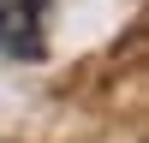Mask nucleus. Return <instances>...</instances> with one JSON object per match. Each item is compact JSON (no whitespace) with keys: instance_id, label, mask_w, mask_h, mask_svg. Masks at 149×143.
Segmentation results:
<instances>
[{"instance_id":"f257e3e1","label":"nucleus","mask_w":149,"mask_h":143,"mask_svg":"<svg viewBox=\"0 0 149 143\" xmlns=\"http://www.w3.org/2000/svg\"><path fill=\"white\" fill-rule=\"evenodd\" d=\"M48 6L54 0H0V54L6 60L48 54Z\"/></svg>"}]
</instances>
